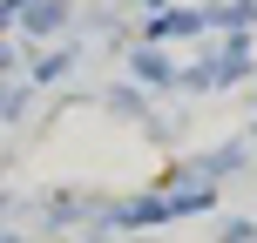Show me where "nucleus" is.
Segmentation results:
<instances>
[{
  "instance_id": "20e7f679",
  "label": "nucleus",
  "mask_w": 257,
  "mask_h": 243,
  "mask_svg": "<svg viewBox=\"0 0 257 243\" xmlns=\"http://www.w3.org/2000/svg\"><path fill=\"white\" fill-rule=\"evenodd\" d=\"M203 14H156L149 21V41H176V34H203Z\"/></svg>"
},
{
  "instance_id": "6e6552de",
  "label": "nucleus",
  "mask_w": 257,
  "mask_h": 243,
  "mask_svg": "<svg viewBox=\"0 0 257 243\" xmlns=\"http://www.w3.org/2000/svg\"><path fill=\"white\" fill-rule=\"evenodd\" d=\"M27 7H34V0H7V14H14V21H21V14H27Z\"/></svg>"
},
{
  "instance_id": "0eeeda50",
  "label": "nucleus",
  "mask_w": 257,
  "mask_h": 243,
  "mask_svg": "<svg viewBox=\"0 0 257 243\" xmlns=\"http://www.w3.org/2000/svg\"><path fill=\"white\" fill-rule=\"evenodd\" d=\"M108 108H115V115H136L142 102H136V88H115V95H108Z\"/></svg>"
},
{
  "instance_id": "423d86ee",
  "label": "nucleus",
  "mask_w": 257,
  "mask_h": 243,
  "mask_svg": "<svg viewBox=\"0 0 257 243\" xmlns=\"http://www.w3.org/2000/svg\"><path fill=\"white\" fill-rule=\"evenodd\" d=\"M68 68H75V54H48V61H41V68H34V75H41V81H61V75H68Z\"/></svg>"
},
{
  "instance_id": "f03ea898",
  "label": "nucleus",
  "mask_w": 257,
  "mask_h": 243,
  "mask_svg": "<svg viewBox=\"0 0 257 243\" xmlns=\"http://www.w3.org/2000/svg\"><path fill=\"white\" fill-rule=\"evenodd\" d=\"M169 216H176L169 196H136V203H115V209H108L115 230H142V223H169Z\"/></svg>"
},
{
  "instance_id": "39448f33",
  "label": "nucleus",
  "mask_w": 257,
  "mask_h": 243,
  "mask_svg": "<svg viewBox=\"0 0 257 243\" xmlns=\"http://www.w3.org/2000/svg\"><path fill=\"white\" fill-rule=\"evenodd\" d=\"M136 75H142V81H163V88H169V81H176V68H169V54H163V48H142V54H136Z\"/></svg>"
},
{
  "instance_id": "7ed1b4c3",
  "label": "nucleus",
  "mask_w": 257,
  "mask_h": 243,
  "mask_svg": "<svg viewBox=\"0 0 257 243\" xmlns=\"http://www.w3.org/2000/svg\"><path fill=\"white\" fill-rule=\"evenodd\" d=\"M21 27L27 34H61L68 27V0H34V7L21 14Z\"/></svg>"
},
{
  "instance_id": "1a4fd4ad",
  "label": "nucleus",
  "mask_w": 257,
  "mask_h": 243,
  "mask_svg": "<svg viewBox=\"0 0 257 243\" xmlns=\"http://www.w3.org/2000/svg\"><path fill=\"white\" fill-rule=\"evenodd\" d=\"M149 7H156V0H149Z\"/></svg>"
},
{
  "instance_id": "f257e3e1",
  "label": "nucleus",
  "mask_w": 257,
  "mask_h": 243,
  "mask_svg": "<svg viewBox=\"0 0 257 243\" xmlns=\"http://www.w3.org/2000/svg\"><path fill=\"white\" fill-rule=\"evenodd\" d=\"M250 75V48H244V41H223V54H210V68H196V75H190V88H230V81H244Z\"/></svg>"
}]
</instances>
